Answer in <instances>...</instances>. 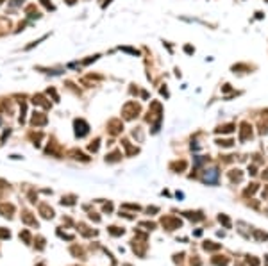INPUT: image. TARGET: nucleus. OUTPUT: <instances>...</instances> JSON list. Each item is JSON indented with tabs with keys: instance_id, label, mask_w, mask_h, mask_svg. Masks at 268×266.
Returning <instances> with one entry per match:
<instances>
[{
	"instance_id": "1",
	"label": "nucleus",
	"mask_w": 268,
	"mask_h": 266,
	"mask_svg": "<svg viewBox=\"0 0 268 266\" xmlns=\"http://www.w3.org/2000/svg\"><path fill=\"white\" fill-rule=\"evenodd\" d=\"M14 213V206L13 204H0V214L6 216V218H11Z\"/></svg>"
},
{
	"instance_id": "2",
	"label": "nucleus",
	"mask_w": 268,
	"mask_h": 266,
	"mask_svg": "<svg viewBox=\"0 0 268 266\" xmlns=\"http://www.w3.org/2000/svg\"><path fill=\"white\" fill-rule=\"evenodd\" d=\"M39 211H41L43 218H52V216H54V211H52V209H48L45 204H43V206H39Z\"/></svg>"
},
{
	"instance_id": "3",
	"label": "nucleus",
	"mask_w": 268,
	"mask_h": 266,
	"mask_svg": "<svg viewBox=\"0 0 268 266\" xmlns=\"http://www.w3.org/2000/svg\"><path fill=\"white\" fill-rule=\"evenodd\" d=\"M21 220L25 221V223H29V225H36L38 227V223H36V220L31 216V213H24V216H21Z\"/></svg>"
},
{
	"instance_id": "4",
	"label": "nucleus",
	"mask_w": 268,
	"mask_h": 266,
	"mask_svg": "<svg viewBox=\"0 0 268 266\" xmlns=\"http://www.w3.org/2000/svg\"><path fill=\"white\" fill-rule=\"evenodd\" d=\"M11 236V232L7 230V229H2V227H0V239H7Z\"/></svg>"
},
{
	"instance_id": "5",
	"label": "nucleus",
	"mask_w": 268,
	"mask_h": 266,
	"mask_svg": "<svg viewBox=\"0 0 268 266\" xmlns=\"http://www.w3.org/2000/svg\"><path fill=\"white\" fill-rule=\"evenodd\" d=\"M20 238H24V239H25L27 243L31 241V236H29V232H27V230H24V232H20Z\"/></svg>"
},
{
	"instance_id": "6",
	"label": "nucleus",
	"mask_w": 268,
	"mask_h": 266,
	"mask_svg": "<svg viewBox=\"0 0 268 266\" xmlns=\"http://www.w3.org/2000/svg\"><path fill=\"white\" fill-rule=\"evenodd\" d=\"M111 234H115V236H118V234H123V230H118L116 227H111Z\"/></svg>"
},
{
	"instance_id": "7",
	"label": "nucleus",
	"mask_w": 268,
	"mask_h": 266,
	"mask_svg": "<svg viewBox=\"0 0 268 266\" xmlns=\"http://www.w3.org/2000/svg\"><path fill=\"white\" fill-rule=\"evenodd\" d=\"M2 2H4V0H0V4H2Z\"/></svg>"
}]
</instances>
